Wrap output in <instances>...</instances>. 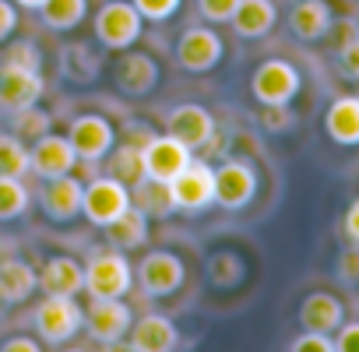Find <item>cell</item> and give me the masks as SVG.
<instances>
[{
	"label": "cell",
	"mask_w": 359,
	"mask_h": 352,
	"mask_svg": "<svg viewBox=\"0 0 359 352\" xmlns=\"http://www.w3.org/2000/svg\"><path fill=\"white\" fill-rule=\"evenodd\" d=\"M134 285V264L127 250L92 247L85 261V292L88 296H127Z\"/></svg>",
	"instance_id": "cell-1"
},
{
	"label": "cell",
	"mask_w": 359,
	"mask_h": 352,
	"mask_svg": "<svg viewBox=\"0 0 359 352\" xmlns=\"http://www.w3.org/2000/svg\"><path fill=\"white\" fill-rule=\"evenodd\" d=\"M169 198L180 212H205L215 205V169L205 158H194L169 180Z\"/></svg>",
	"instance_id": "cell-2"
},
{
	"label": "cell",
	"mask_w": 359,
	"mask_h": 352,
	"mask_svg": "<svg viewBox=\"0 0 359 352\" xmlns=\"http://www.w3.org/2000/svg\"><path fill=\"white\" fill-rule=\"evenodd\" d=\"M92 29H95V39L106 50H130L141 39L144 18L137 15V8L130 4V0H109V4L99 8Z\"/></svg>",
	"instance_id": "cell-3"
},
{
	"label": "cell",
	"mask_w": 359,
	"mask_h": 352,
	"mask_svg": "<svg viewBox=\"0 0 359 352\" xmlns=\"http://www.w3.org/2000/svg\"><path fill=\"white\" fill-rule=\"evenodd\" d=\"M85 331L95 345H116L120 338H127L130 324H134V313L130 306L123 303V296H92L88 310H85Z\"/></svg>",
	"instance_id": "cell-4"
},
{
	"label": "cell",
	"mask_w": 359,
	"mask_h": 352,
	"mask_svg": "<svg viewBox=\"0 0 359 352\" xmlns=\"http://www.w3.org/2000/svg\"><path fill=\"white\" fill-rule=\"evenodd\" d=\"M32 320H36V334L39 338H46L50 345H64V341H71L81 331L85 313H81L74 296H46L36 306Z\"/></svg>",
	"instance_id": "cell-5"
},
{
	"label": "cell",
	"mask_w": 359,
	"mask_h": 352,
	"mask_svg": "<svg viewBox=\"0 0 359 352\" xmlns=\"http://www.w3.org/2000/svg\"><path fill=\"white\" fill-rule=\"evenodd\" d=\"M127 208H130V187L116 176H95L81 191V215L92 226H109Z\"/></svg>",
	"instance_id": "cell-6"
},
{
	"label": "cell",
	"mask_w": 359,
	"mask_h": 352,
	"mask_svg": "<svg viewBox=\"0 0 359 352\" xmlns=\"http://www.w3.org/2000/svg\"><path fill=\"white\" fill-rule=\"evenodd\" d=\"M134 275H137V285H141L144 296L162 299V296H172L180 285H184L187 268H184V261H180L176 254H169V250H148L137 261V271Z\"/></svg>",
	"instance_id": "cell-7"
},
{
	"label": "cell",
	"mask_w": 359,
	"mask_h": 352,
	"mask_svg": "<svg viewBox=\"0 0 359 352\" xmlns=\"http://www.w3.org/2000/svg\"><path fill=\"white\" fill-rule=\"evenodd\" d=\"M250 92L261 106H289L299 92V71L289 60H264L250 78Z\"/></svg>",
	"instance_id": "cell-8"
},
{
	"label": "cell",
	"mask_w": 359,
	"mask_h": 352,
	"mask_svg": "<svg viewBox=\"0 0 359 352\" xmlns=\"http://www.w3.org/2000/svg\"><path fill=\"white\" fill-rule=\"evenodd\" d=\"M257 194V172L250 162H222L215 169V205H222L226 212H240L254 201Z\"/></svg>",
	"instance_id": "cell-9"
},
{
	"label": "cell",
	"mask_w": 359,
	"mask_h": 352,
	"mask_svg": "<svg viewBox=\"0 0 359 352\" xmlns=\"http://www.w3.org/2000/svg\"><path fill=\"white\" fill-rule=\"evenodd\" d=\"M162 71H158V60L148 57V53H137V50H123V57L116 60L113 67V85L120 95L127 99H144L155 92Z\"/></svg>",
	"instance_id": "cell-10"
},
{
	"label": "cell",
	"mask_w": 359,
	"mask_h": 352,
	"mask_svg": "<svg viewBox=\"0 0 359 352\" xmlns=\"http://www.w3.org/2000/svg\"><path fill=\"white\" fill-rule=\"evenodd\" d=\"M165 134H172L180 144H187L191 151L205 148L215 137V116L201 102H180L165 116Z\"/></svg>",
	"instance_id": "cell-11"
},
{
	"label": "cell",
	"mask_w": 359,
	"mask_h": 352,
	"mask_svg": "<svg viewBox=\"0 0 359 352\" xmlns=\"http://www.w3.org/2000/svg\"><path fill=\"white\" fill-rule=\"evenodd\" d=\"M78 165V151L67 141V134H53L46 130L43 137H36L32 151H29V172L43 176V180H53V176H67Z\"/></svg>",
	"instance_id": "cell-12"
},
{
	"label": "cell",
	"mask_w": 359,
	"mask_h": 352,
	"mask_svg": "<svg viewBox=\"0 0 359 352\" xmlns=\"http://www.w3.org/2000/svg\"><path fill=\"white\" fill-rule=\"evenodd\" d=\"M67 141L74 144L78 162H99V158H106L109 148L116 144V130L109 127L106 116L85 113V116H74V120H71V127H67Z\"/></svg>",
	"instance_id": "cell-13"
},
{
	"label": "cell",
	"mask_w": 359,
	"mask_h": 352,
	"mask_svg": "<svg viewBox=\"0 0 359 352\" xmlns=\"http://www.w3.org/2000/svg\"><path fill=\"white\" fill-rule=\"evenodd\" d=\"M219 60H222V39L215 29H187L176 39V64L191 74H205L219 67Z\"/></svg>",
	"instance_id": "cell-14"
},
{
	"label": "cell",
	"mask_w": 359,
	"mask_h": 352,
	"mask_svg": "<svg viewBox=\"0 0 359 352\" xmlns=\"http://www.w3.org/2000/svg\"><path fill=\"white\" fill-rule=\"evenodd\" d=\"M191 148L180 144L172 134H155L144 148H141V162H144V176H155V180H172V176L191 162Z\"/></svg>",
	"instance_id": "cell-15"
},
{
	"label": "cell",
	"mask_w": 359,
	"mask_h": 352,
	"mask_svg": "<svg viewBox=\"0 0 359 352\" xmlns=\"http://www.w3.org/2000/svg\"><path fill=\"white\" fill-rule=\"evenodd\" d=\"M43 99V74L32 67H22L15 60L0 64V106L4 109H22Z\"/></svg>",
	"instance_id": "cell-16"
},
{
	"label": "cell",
	"mask_w": 359,
	"mask_h": 352,
	"mask_svg": "<svg viewBox=\"0 0 359 352\" xmlns=\"http://www.w3.org/2000/svg\"><path fill=\"white\" fill-rule=\"evenodd\" d=\"M81 191H85L81 180H74V176L67 172V176H53V180H46V187L36 198H39V208H43L46 219L67 226V222H74L81 215Z\"/></svg>",
	"instance_id": "cell-17"
},
{
	"label": "cell",
	"mask_w": 359,
	"mask_h": 352,
	"mask_svg": "<svg viewBox=\"0 0 359 352\" xmlns=\"http://www.w3.org/2000/svg\"><path fill=\"white\" fill-rule=\"evenodd\" d=\"M127 334H130L127 348H134V352H169V348L180 345L176 324L169 317H162V313H144L141 320L130 324Z\"/></svg>",
	"instance_id": "cell-18"
},
{
	"label": "cell",
	"mask_w": 359,
	"mask_h": 352,
	"mask_svg": "<svg viewBox=\"0 0 359 352\" xmlns=\"http://www.w3.org/2000/svg\"><path fill=\"white\" fill-rule=\"evenodd\" d=\"M36 282L46 296H78L85 289V268L81 261L60 254V257H50L43 271H36Z\"/></svg>",
	"instance_id": "cell-19"
},
{
	"label": "cell",
	"mask_w": 359,
	"mask_h": 352,
	"mask_svg": "<svg viewBox=\"0 0 359 352\" xmlns=\"http://www.w3.org/2000/svg\"><path fill=\"white\" fill-rule=\"evenodd\" d=\"M331 8H327V0H296L292 11H289V29L296 39L303 43H317L327 36L331 29Z\"/></svg>",
	"instance_id": "cell-20"
},
{
	"label": "cell",
	"mask_w": 359,
	"mask_h": 352,
	"mask_svg": "<svg viewBox=\"0 0 359 352\" xmlns=\"http://www.w3.org/2000/svg\"><path fill=\"white\" fill-rule=\"evenodd\" d=\"M275 18H278V11L271 0H240L229 25L240 39H264L275 29Z\"/></svg>",
	"instance_id": "cell-21"
},
{
	"label": "cell",
	"mask_w": 359,
	"mask_h": 352,
	"mask_svg": "<svg viewBox=\"0 0 359 352\" xmlns=\"http://www.w3.org/2000/svg\"><path fill=\"white\" fill-rule=\"evenodd\" d=\"M341 320H345L341 299H338V296H331V292H310V296L299 303V324H303L306 331L334 334Z\"/></svg>",
	"instance_id": "cell-22"
},
{
	"label": "cell",
	"mask_w": 359,
	"mask_h": 352,
	"mask_svg": "<svg viewBox=\"0 0 359 352\" xmlns=\"http://www.w3.org/2000/svg\"><path fill=\"white\" fill-rule=\"evenodd\" d=\"M324 130L334 144H359V95H338L324 113Z\"/></svg>",
	"instance_id": "cell-23"
},
{
	"label": "cell",
	"mask_w": 359,
	"mask_h": 352,
	"mask_svg": "<svg viewBox=\"0 0 359 352\" xmlns=\"http://www.w3.org/2000/svg\"><path fill=\"white\" fill-rule=\"evenodd\" d=\"M130 205L148 219H169L176 212V205L169 198V184L155 180V176H141V180L130 184Z\"/></svg>",
	"instance_id": "cell-24"
},
{
	"label": "cell",
	"mask_w": 359,
	"mask_h": 352,
	"mask_svg": "<svg viewBox=\"0 0 359 352\" xmlns=\"http://www.w3.org/2000/svg\"><path fill=\"white\" fill-rule=\"evenodd\" d=\"M106 229V243L109 247H116V250H137V247H144L148 243V215H141L134 205L127 208V212H120L109 226H102Z\"/></svg>",
	"instance_id": "cell-25"
},
{
	"label": "cell",
	"mask_w": 359,
	"mask_h": 352,
	"mask_svg": "<svg viewBox=\"0 0 359 352\" xmlns=\"http://www.w3.org/2000/svg\"><path fill=\"white\" fill-rule=\"evenodd\" d=\"M39 289L36 282V268L29 261H0V299L4 303H25L32 292Z\"/></svg>",
	"instance_id": "cell-26"
},
{
	"label": "cell",
	"mask_w": 359,
	"mask_h": 352,
	"mask_svg": "<svg viewBox=\"0 0 359 352\" xmlns=\"http://www.w3.org/2000/svg\"><path fill=\"white\" fill-rule=\"evenodd\" d=\"M43 22L53 29V32H67L74 25L85 22L88 15V0H46V4L39 8Z\"/></svg>",
	"instance_id": "cell-27"
},
{
	"label": "cell",
	"mask_w": 359,
	"mask_h": 352,
	"mask_svg": "<svg viewBox=\"0 0 359 352\" xmlns=\"http://www.w3.org/2000/svg\"><path fill=\"white\" fill-rule=\"evenodd\" d=\"M50 127H53V116H50L46 109H39V102L22 106V109H11V134L22 137V141H36V137H43Z\"/></svg>",
	"instance_id": "cell-28"
},
{
	"label": "cell",
	"mask_w": 359,
	"mask_h": 352,
	"mask_svg": "<svg viewBox=\"0 0 359 352\" xmlns=\"http://www.w3.org/2000/svg\"><path fill=\"white\" fill-rule=\"evenodd\" d=\"M32 194L25 191V184L18 176H0V222H15L29 212Z\"/></svg>",
	"instance_id": "cell-29"
},
{
	"label": "cell",
	"mask_w": 359,
	"mask_h": 352,
	"mask_svg": "<svg viewBox=\"0 0 359 352\" xmlns=\"http://www.w3.org/2000/svg\"><path fill=\"white\" fill-rule=\"evenodd\" d=\"M109 176H116V180H123L127 187L134 180H141L144 176V162H141V148H130V144H116L109 148Z\"/></svg>",
	"instance_id": "cell-30"
},
{
	"label": "cell",
	"mask_w": 359,
	"mask_h": 352,
	"mask_svg": "<svg viewBox=\"0 0 359 352\" xmlns=\"http://www.w3.org/2000/svg\"><path fill=\"white\" fill-rule=\"evenodd\" d=\"M29 172V148L15 134H0V176H22Z\"/></svg>",
	"instance_id": "cell-31"
},
{
	"label": "cell",
	"mask_w": 359,
	"mask_h": 352,
	"mask_svg": "<svg viewBox=\"0 0 359 352\" xmlns=\"http://www.w3.org/2000/svg\"><path fill=\"white\" fill-rule=\"evenodd\" d=\"M130 4L137 8V15H141L144 22H169V18L180 11V4H184V0H130Z\"/></svg>",
	"instance_id": "cell-32"
},
{
	"label": "cell",
	"mask_w": 359,
	"mask_h": 352,
	"mask_svg": "<svg viewBox=\"0 0 359 352\" xmlns=\"http://www.w3.org/2000/svg\"><path fill=\"white\" fill-rule=\"evenodd\" d=\"M289 348H292V352H334V338L324 334V331H306V327H303V334L292 338Z\"/></svg>",
	"instance_id": "cell-33"
},
{
	"label": "cell",
	"mask_w": 359,
	"mask_h": 352,
	"mask_svg": "<svg viewBox=\"0 0 359 352\" xmlns=\"http://www.w3.org/2000/svg\"><path fill=\"white\" fill-rule=\"evenodd\" d=\"M236 4H240V0H198V11H201V18H208L215 25H226L233 18Z\"/></svg>",
	"instance_id": "cell-34"
},
{
	"label": "cell",
	"mask_w": 359,
	"mask_h": 352,
	"mask_svg": "<svg viewBox=\"0 0 359 352\" xmlns=\"http://www.w3.org/2000/svg\"><path fill=\"white\" fill-rule=\"evenodd\" d=\"M151 137H155V130H151L144 120H127V123H123V130H120V141H123V144H130V148H144Z\"/></svg>",
	"instance_id": "cell-35"
},
{
	"label": "cell",
	"mask_w": 359,
	"mask_h": 352,
	"mask_svg": "<svg viewBox=\"0 0 359 352\" xmlns=\"http://www.w3.org/2000/svg\"><path fill=\"white\" fill-rule=\"evenodd\" d=\"M338 67H341V74H345V78L359 81V36H355L352 43L338 46Z\"/></svg>",
	"instance_id": "cell-36"
},
{
	"label": "cell",
	"mask_w": 359,
	"mask_h": 352,
	"mask_svg": "<svg viewBox=\"0 0 359 352\" xmlns=\"http://www.w3.org/2000/svg\"><path fill=\"white\" fill-rule=\"evenodd\" d=\"M8 60H15V64H22V67H32V71H39V64H43L36 43H15L11 53H8Z\"/></svg>",
	"instance_id": "cell-37"
},
{
	"label": "cell",
	"mask_w": 359,
	"mask_h": 352,
	"mask_svg": "<svg viewBox=\"0 0 359 352\" xmlns=\"http://www.w3.org/2000/svg\"><path fill=\"white\" fill-rule=\"evenodd\" d=\"M334 348H338V352H359V320H352V324H338Z\"/></svg>",
	"instance_id": "cell-38"
},
{
	"label": "cell",
	"mask_w": 359,
	"mask_h": 352,
	"mask_svg": "<svg viewBox=\"0 0 359 352\" xmlns=\"http://www.w3.org/2000/svg\"><path fill=\"white\" fill-rule=\"evenodd\" d=\"M15 29H18V4H11V0H0V43L11 39Z\"/></svg>",
	"instance_id": "cell-39"
},
{
	"label": "cell",
	"mask_w": 359,
	"mask_h": 352,
	"mask_svg": "<svg viewBox=\"0 0 359 352\" xmlns=\"http://www.w3.org/2000/svg\"><path fill=\"white\" fill-rule=\"evenodd\" d=\"M327 32H334V46H345V43H352L359 36V22L355 18H341V22H331Z\"/></svg>",
	"instance_id": "cell-40"
},
{
	"label": "cell",
	"mask_w": 359,
	"mask_h": 352,
	"mask_svg": "<svg viewBox=\"0 0 359 352\" xmlns=\"http://www.w3.org/2000/svg\"><path fill=\"white\" fill-rule=\"evenodd\" d=\"M264 109H268V113H264V127H268V130H282V127L292 123L289 106H264Z\"/></svg>",
	"instance_id": "cell-41"
},
{
	"label": "cell",
	"mask_w": 359,
	"mask_h": 352,
	"mask_svg": "<svg viewBox=\"0 0 359 352\" xmlns=\"http://www.w3.org/2000/svg\"><path fill=\"white\" fill-rule=\"evenodd\" d=\"M345 233H348V240H355L359 243V198L348 205V212H345Z\"/></svg>",
	"instance_id": "cell-42"
},
{
	"label": "cell",
	"mask_w": 359,
	"mask_h": 352,
	"mask_svg": "<svg viewBox=\"0 0 359 352\" xmlns=\"http://www.w3.org/2000/svg\"><path fill=\"white\" fill-rule=\"evenodd\" d=\"M36 348H39V341H32V338H11L0 345V352H36Z\"/></svg>",
	"instance_id": "cell-43"
},
{
	"label": "cell",
	"mask_w": 359,
	"mask_h": 352,
	"mask_svg": "<svg viewBox=\"0 0 359 352\" xmlns=\"http://www.w3.org/2000/svg\"><path fill=\"white\" fill-rule=\"evenodd\" d=\"M15 4H18V8H29V11H39L46 0H15Z\"/></svg>",
	"instance_id": "cell-44"
}]
</instances>
